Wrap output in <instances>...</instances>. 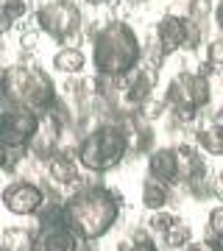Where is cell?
Here are the masks:
<instances>
[{"label":"cell","mask_w":223,"mask_h":251,"mask_svg":"<svg viewBox=\"0 0 223 251\" xmlns=\"http://www.w3.org/2000/svg\"><path fill=\"white\" fill-rule=\"evenodd\" d=\"M123 196L117 190L92 181V184H75L73 193L64 198V218L87 243L103 240L120 221Z\"/></svg>","instance_id":"cell-1"},{"label":"cell","mask_w":223,"mask_h":251,"mask_svg":"<svg viewBox=\"0 0 223 251\" xmlns=\"http://www.w3.org/2000/svg\"><path fill=\"white\" fill-rule=\"evenodd\" d=\"M92 45V67L95 75L125 78L143 64V45L140 36L123 20H106L89 34Z\"/></svg>","instance_id":"cell-2"},{"label":"cell","mask_w":223,"mask_h":251,"mask_svg":"<svg viewBox=\"0 0 223 251\" xmlns=\"http://www.w3.org/2000/svg\"><path fill=\"white\" fill-rule=\"evenodd\" d=\"M0 98L11 109L45 115L59 103L53 78L36 64H9L0 70Z\"/></svg>","instance_id":"cell-3"},{"label":"cell","mask_w":223,"mask_h":251,"mask_svg":"<svg viewBox=\"0 0 223 251\" xmlns=\"http://www.w3.org/2000/svg\"><path fill=\"white\" fill-rule=\"evenodd\" d=\"M128 153H131L128 131L117 120H106V123H98L95 128H89L84 134L75 159H78L81 171L100 176V173L120 168Z\"/></svg>","instance_id":"cell-4"},{"label":"cell","mask_w":223,"mask_h":251,"mask_svg":"<svg viewBox=\"0 0 223 251\" xmlns=\"http://www.w3.org/2000/svg\"><path fill=\"white\" fill-rule=\"evenodd\" d=\"M212 100V81L201 75V73H178L173 75V81L168 84V92H165V106L173 115V120L181 126L196 123L201 112L209 106Z\"/></svg>","instance_id":"cell-5"},{"label":"cell","mask_w":223,"mask_h":251,"mask_svg":"<svg viewBox=\"0 0 223 251\" xmlns=\"http://www.w3.org/2000/svg\"><path fill=\"white\" fill-rule=\"evenodd\" d=\"M42 115L28 112V109L6 106L0 112V156L6 162V173H14L17 165L31 153L36 131H39Z\"/></svg>","instance_id":"cell-6"},{"label":"cell","mask_w":223,"mask_h":251,"mask_svg":"<svg viewBox=\"0 0 223 251\" xmlns=\"http://www.w3.org/2000/svg\"><path fill=\"white\" fill-rule=\"evenodd\" d=\"M34 23L39 34L50 36L62 48H78V42L84 39V17L73 0L42 3L34 14Z\"/></svg>","instance_id":"cell-7"},{"label":"cell","mask_w":223,"mask_h":251,"mask_svg":"<svg viewBox=\"0 0 223 251\" xmlns=\"http://www.w3.org/2000/svg\"><path fill=\"white\" fill-rule=\"evenodd\" d=\"M0 201L17 218H36L39 209L45 206V190L42 181L31 179H14L0 190Z\"/></svg>","instance_id":"cell-8"},{"label":"cell","mask_w":223,"mask_h":251,"mask_svg":"<svg viewBox=\"0 0 223 251\" xmlns=\"http://www.w3.org/2000/svg\"><path fill=\"white\" fill-rule=\"evenodd\" d=\"M156 42H159L162 53L168 59L181 48H190V17L187 14H165L156 23Z\"/></svg>","instance_id":"cell-9"},{"label":"cell","mask_w":223,"mask_h":251,"mask_svg":"<svg viewBox=\"0 0 223 251\" xmlns=\"http://www.w3.org/2000/svg\"><path fill=\"white\" fill-rule=\"evenodd\" d=\"M78 159L75 156H70V153H62L56 151L50 159H48V165H45V176H48V181H53V184H59V187H75L81 181V173H78Z\"/></svg>","instance_id":"cell-10"},{"label":"cell","mask_w":223,"mask_h":251,"mask_svg":"<svg viewBox=\"0 0 223 251\" xmlns=\"http://www.w3.org/2000/svg\"><path fill=\"white\" fill-rule=\"evenodd\" d=\"M148 176L165 181L170 187H178L176 148H153V151L148 153Z\"/></svg>","instance_id":"cell-11"},{"label":"cell","mask_w":223,"mask_h":251,"mask_svg":"<svg viewBox=\"0 0 223 251\" xmlns=\"http://www.w3.org/2000/svg\"><path fill=\"white\" fill-rule=\"evenodd\" d=\"M176 148V162H178V187H184L190 179H196L206 173V162L198 151V145H173Z\"/></svg>","instance_id":"cell-12"},{"label":"cell","mask_w":223,"mask_h":251,"mask_svg":"<svg viewBox=\"0 0 223 251\" xmlns=\"http://www.w3.org/2000/svg\"><path fill=\"white\" fill-rule=\"evenodd\" d=\"M140 201L148 212H156V209H168V204L173 201V187L165 184V181L153 179V176H145L143 179V190H140Z\"/></svg>","instance_id":"cell-13"},{"label":"cell","mask_w":223,"mask_h":251,"mask_svg":"<svg viewBox=\"0 0 223 251\" xmlns=\"http://www.w3.org/2000/svg\"><path fill=\"white\" fill-rule=\"evenodd\" d=\"M196 145L198 151L206 156H223V123L212 120V123L201 126L196 131Z\"/></svg>","instance_id":"cell-14"},{"label":"cell","mask_w":223,"mask_h":251,"mask_svg":"<svg viewBox=\"0 0 223 251\" xmlns=\"http://www.w3.org/2000/svg\"><path fill=\"white\" fill-rule=\"evenodd\" d=\"M31 246H34V229H28V226L0 229V249L3 251H31Z\"/></svg>","instance_id":"cell-15"},{"label":"cell","mask_w":223,"mask_h":251,"mask_svg":"<svg viewBox=\"0 0 223 251\" xmlns=\"http://www.w3.org/2000/svg\"><path fill=\"white\" fill-rule=\"evenodd\" d=\"M87 64V56L81 48H59L53 53V67L64 75H78Z\"/></svg>","instance_id":"cell-16"},{"label":"cell","mask_w":223,"mask_h":251,"mask_svg":"<svg viewBox=\"0 0 223 251\" xmlns=\"http://www.w3.org/2000/svg\"><path fill=\"white\" fill-rule=\"evenodd\" d=\"M117 251H162V249L156 246V237L143 226V229H137V232H131L128 237L117 243Z\"/></svg>","instance_id":"cell-17"},{"label":"cell","mask_w":223,"mask_h":251,"mask_svg":"<svg viewBox=\"0 0 223 251\" xmlns=\"http://www.w3.org/2000/svg\"><path fill=\"white\" fill-rule=\"evenodd\" d=\"M190 240H193V229H190V224H184L181 218H176V221H173V226H170L168 232L162 234V243H165L170 251L187 249Z\"/></svg>","instance_id":"cell-18"},{"label":"cell","mask_w":223,"mask_h":251,"mask_svg":"<svg viewBox=\"0 0 223 251\" xmlns=\"http://www.w3.org/2000/svg\"><path fill=\"white\" fill-rule=\"evenodd\" d=\"M209 243L215 246H223V204L212 206L209 209V218H206V234H204Z\"/></svg>","instance_id":"cell-19"},{"label":"cell","mask_w":223,"mask_h":251,"mask_svg":"<svg viewBox=\"0 0 223 251\" xmlns=\"http://www.w3.org/2000/svg\"><path fill=\"white\" fill-rule=\"evenodd\" d=\"M173 221H176V215H170L165 209H156V212H151V215L145 218V229H148L153 237H162V234L173 226Z\"/></svg>","instance_id":"cell-20"},{"label":"cell","mask_w":223,"mask_h":251,"mask_svg":"<svg viewBox=\"0 0 223 251\" xmlns=\"http://www.w3.org/2000/svg\"><path fill=\"white\" fill-rule=\"evenodd\" d=\"M206 62L212 67H223V36H215L206 42Z\"/></svg>","instance_id":"cell-21"},{"label":"cell","mask_w":223,"mask_h":251,"mask_svg":"<svg viewBox=\"0 0 223 251\" xmlns=\"http://www.w3.org/2000/svg\"><path fill=\"white\" fill-rule=\"evenodd\" d=\"M184 251H218V246H215V243H209L206 237H201V240H190Z\"/></svg>","instance_id":"cell-22"},{"label":"cell","mask_w":223,"mask_h":251,"mask_svg":"<svg viewBox=\"0 0 223 251\" xmlns=\"http://www.w3.org/2000/svg\"><path fill=\"white\" fill-rule=\"evenodd\" d=\"M212 23L223 31V0H215L212 3Z\"/></svg>","instance_id":"cell-23"},{"label":"cell","mask_w":223,"mask_h":251,"mask_svg":"<svg viewBox=\"0 0 223 251\" xmlns=\"http://www.w3.org/2000/svg\"><path fill=\"white\" fill-rule=\"evenodd\" d=\"M215 201H221L223 204V171L215 176Z\"/></svg>","instance_id":"cell-24"},{"label":"cell","mask_w":223,"mask_h":251,"mask_svg":"<svg viewBox=\"0 0 223 251\" xmlns=\"http://www.w3.org/2000/svg\"><path fill=\"white\" fill-rule=\"evenodd\" d=\"M0 171H6V162H3V156H0Z\"/></svg>","instance_id":"cell-25"},{"label":"cell","mask_w":223,"mask_h":251,"mask_svg":"<svg viewBox=\"0 0 223 251\" xmlns=\"http://www.w3.org/2000/svg\"><path fill=\"white\" fill-rule=\"evenodd\" d=\"M134 3H148V0H134Z\"/></svg>","instance_id":"cell-26"},{"label":"cell","mask_w":223,"mask_h":251,"mask_svg":"<svg viewBox=\"0 0 223 251\" xmlns=\"http://www.w3.org/2000/svg\"><path fill=\"white\" fill-rule=\"evenodd\" d=\"M0 50H3V42H0Z\"/></svg>","instance_id":"cell-27"},{"label":"cell","mask_w":223,"mask_h":251,"mask_svg":"<svg viewBox=\"0 0 223 251\" xmlns=\"http://www.w3.org/2000/svg\"><path fill=\"white\" fill-rule=\"evenodd\" d=\"M218 249H221V251H223V246H218Z\"/></svg>","instance_id":"cell-28"},{"label":"cell","mask_w":223,"mask_h":251,"mask_svg":"<svg viewBox=\"0 0 223 251\" xmlns=\"http://www.w3.org/2000/svg\"><path fill=\"white\" fill-rule=\"evenodd\" d=\"M218 251H221V249H218Z\"/></svg>","instance_id":"cell-29"}]
</instances>
